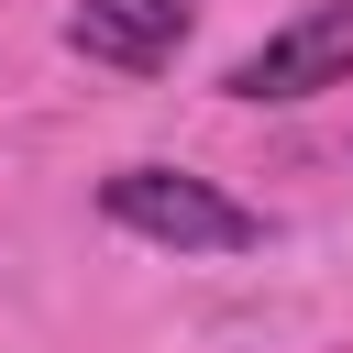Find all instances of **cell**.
<instances>
[{
  "label": "cell",
  "instance_id": "3957f363",
  "mask_svg": "<svg viewBox=\"0 0 353 353\" xmlns=\"http://www.w3.org/2000/svg\"><path fill=\"white\" fill-rule=\"evenodd\" d=\"M66 44L88 66H110V77H165L176 44H188V0H77Z\"/></svg>",
  "mask_w": 353,
  "mask_h": 353
},
{
  "label": "cell",
  "instance_id": "7a4b0ae2",
  "mask_svg": "<svg viewBox=\"0 0 353 353\" xmlns=\"http://www.w3.org/2000/svg\"><path fill=\"white\" fill-rule=\"evenodd\" d=\"M353 77V0H309L298 22H276L254 55H232V99H254V110H276V99H320V88H342Z\"/></svg>",
  "mask_w": 353,
  "mask_h": 353
},
{
  "label": "cell",
  "instance_id": "6da1fadb",
  "mask_svg": "<svg viewBox=\"0 0 353 353\" xmlns=\"http://www.w3.org/2000/svg\"><path fill=\"white\" fill-rule=\"evenodd\" d=\"M99 221H121L132 243H165V254H254L265 243V210H243L232 188H210L188 165H110Z\"/></svg>",
  "mask_w": 353,
  "mask_h": 353
}]
</instances>
